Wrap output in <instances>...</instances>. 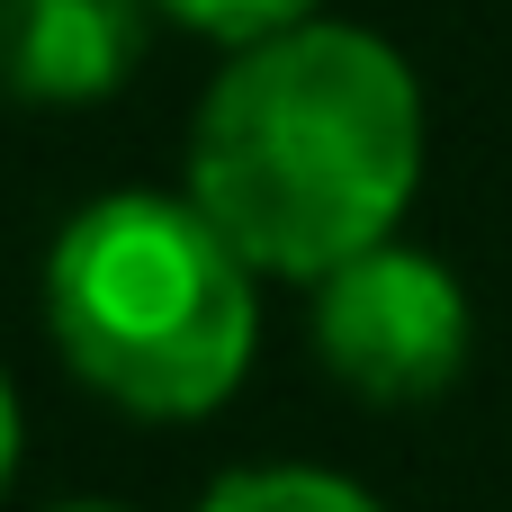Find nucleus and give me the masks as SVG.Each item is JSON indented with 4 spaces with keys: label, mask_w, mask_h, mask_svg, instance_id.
Listing matches in <instances>:
<instances>
[{
    "label": "nucleus",
    "mask_w": 512,
    "mask_h": 512,
    "mask_svg": "<svg viewBox=\"0 0 512 512\" xmlns=\"http://www.w3.org/2000/svg\"><path fill=\"white\" fill-rule=\"evenodd\" d=\"M153 0H0V90L18 108H99L153 36Z\"/></svg>",
    "instance_id": "4"
},
{
    "label": "nucleus",
    "mask_w": 512,
    "mask_h": 512,
    "mask_svg": "<svg viewBox=\"0 0 512 512\" xmlns=\"http://www.w3.org/2000/svg\"><path fill=\"white\" fill-rule=\"evenodd\" d=\"M45 333L99 405L135 423H198L252 369L261 270L216 234L189 189H117L54 234Z\"/></svg>",
    "instance_id": "2"
},
{
    "label": "nucleus",
    "mask_w": 512,
    "mask_h": 512,
    "mask_svg": "<svg viewBox=\"0 0 512 512\" xmlns=\"http://www.w3.org/2000/svg\"><path fill=\"white\" fill-rule=\"evenodd\" d=\"M306 333H315V360L351 396H369V405H432L468 369L477 315H468V288L450 279V261H432V252L387 234L360 261L315 279Z\"/></svg>",
    "instance_id": "3"
},
{
    "label": "nucleus",
    "mask_w": 512,
    "mask_h": 512,
    "mask_svg": "<svg viewBox=\"0 0 512 512\" xmlns=\"http://www.w3.org/2000/svg\"><path fill=\"white\" fill-rule=\"evenodd\" d=\"M54 512H135V504H54Z\"/></svg>",
    "instance_id": "8"
},
{
    "label": "nucleus",
    "mask_w": 512,
    "mask_h": 512,
    "mask_svg": "<svg viewBox=\"0 0 512 512\" xmlns=\"http://www.w3.org/2000/svg\"><path fill=\"white\" fill-rule=\"evenodd\" d=\"M9 477H18V387L0 369V495H9Z\"/></svg>",
    "instance_id": "7"
},
{
    "label": "nucleus",
    "mask_w": 512,
    "mask_h": 512,
    "mask_svg": "<svg viewBox=\"0 0 512 512\" xmlns=\"http://www.w3.org/2000/svg\"><path fill=\"white\" fill-rule=\"evenodd\" d=\"M198 512H387V504L333 468H243V477L207 486Z\"/></svg>",
    "instance_id": "5"
},
{
    "label": "nucleus",
    "mask_w": 512,
    "mask_h": 512,
    "mask_svg": "<svg viewBox=\"0 0 512 512\" xmlns=\"http://www.w3.org/2000/svg\"><path fill=\"white\" fill-rule=\"evenodd\" d=\"M162 18H180L189 36H216L225 54L252 45V36H279L297 18H324V0H153Z\"/></svg>",
    "instance_id": "6"
},
{
    "label": "nucleus",
    "mask_w": 512,
    "mask_h": 512,
    "mask_svg": "<svg viewBox=\"0 0 512 512\" xmlns=\"http://www.w3.org/2000/svg\"><path fill=\"white\" fill-rule=\"evenodd\" d=\"M423 189V81L351 27L297 18L225 54L189 126V198L261 279H324L387 243Z\"/></svg>",
    "instance_id": "1"
}]
</instances>
